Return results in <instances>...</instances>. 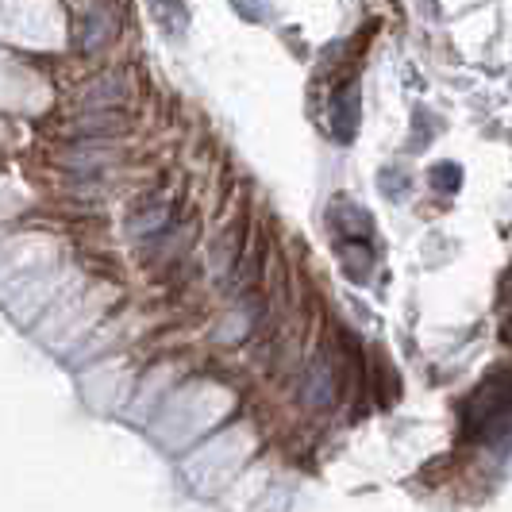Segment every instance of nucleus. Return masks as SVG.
<instances>
[{
    "mask_svg": "<svg viewBox=\"0 0 512 512\" xmlns=\"http://www.w3.org/2000/svg\"><path fill=\"white\" fill-rule=\"evenodd\" d=\"M509 424V378L493 374L470 393V401L462 405V428L474 439H493L505 432Z\"/></svg>",
    "mask_w": 512,
    "mask_h": 512,
    "instance_id": "nucleus-1",
    "label": "nucleus"
},
{
    "mask_svg": "<svg viewBox=\"0 0 512 512\" xmlns=\"http://www.w3.org/2000/svg\"><path fill=\"white\" fill-rule=\"evenodd\" d=\"M305 393H308V405H316V409H324V405L335 401V374L328 370V362H316V366H312Z\"/></svg>",
    "mask_w": 512,
    "mask_h": 512,
    "instance_id": "nucleus-2",
    "label": "nucleus"
}]
</instances>
